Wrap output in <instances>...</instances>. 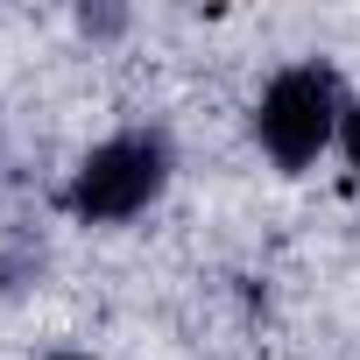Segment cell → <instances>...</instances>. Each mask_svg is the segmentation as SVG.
Wrapping results in <instances>:
<instances>
[{
    "instance_id": "obj_1",
    "label": "cell",
    "mask_w": 360,
    "mask_h": 360,
    "mask_svg": "<svg viewBox=\"0 0 360 360\" xmlns=\"http://www.w3.org/2000/svg\"><path fill=\"white\" fill-rule=\"evenodd\" d=\"M346 106H353V99L339 92V71H332V64H318V57L283 64V71L262 85V99H255V141L269 148L276 169H311V162L339 141Z\"/></svg>"
},
{
    "instance_id": "obj_4",
    "label": "cell",
    "mask_w": 360,
    "mask_h": 360,
    "mask_svg": "<svg viewBox=\"0 0 360 360\" xmlns=\"http://www.w3.org/2000/svg\"><path fill=\"white\" fill-rule=\"evenodd\" d=\"M50 360H92V353H50Z\"/></svg>"
},
{
    "instance_id": "obj_2",
    "label": "cell",
    "mask_w": 360,
    "mask_h": 360,
    "mask_svg": "<svg viewBox=\"0 0 360 360\" xmlns=\"http://www.w3.org/2000/svg\"><path fill=\"white\" fill-rule=\"evenodd\" d=\"M169 184V141L155 127H127L113 141H99L64 184V212L78 226H120L134 212H148Z\"/></svg>"
},
{
    "instance_id": "obj_3",
    "label": "cell",
    "mask_w": 360,
    "mask_h": 360,
    "mask_svg": "<svg viewBox=\"0 0 360 360\" xmlns=\"http://www.w3.org/2000/svg\"><path fill=\"white\" fill-rule=\"evenodd\" d=\"M339 148H346V162H353V176H360V99L346 106V127H339Z\"/></svg>"
}]
</instances>
